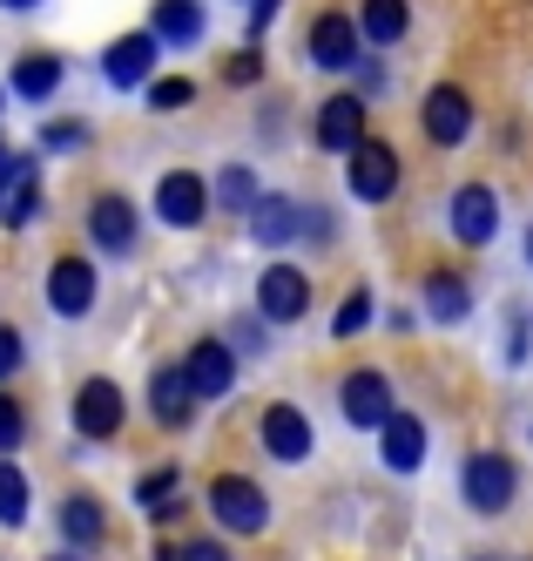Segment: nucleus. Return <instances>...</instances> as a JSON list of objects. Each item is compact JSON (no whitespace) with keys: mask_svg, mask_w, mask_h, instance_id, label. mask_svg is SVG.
<instances>
[{"mask_svg":"<svg viewBox=\"0 0 533 561\" xmlns=\"http://www.w3.org/2000/svg\"><path fill=\"white\" fill-rule=\"evenodd\" d=\"M210 514L230 535H264L270 528V501H264V488L251 473H217L210 480Z\"/></svg>","mask_w":533,"mask_h":561,"instance_id":"1","label":"nucleus"},{"mask_svg":"<svg viewBox=\"0 0 533 561\" xmlns=\"http://www.w3.org/2000/svg\"><path fill=\"white\" fill-rule=\"evenodd\" d=\"M513 488H520V473H513V460L494 454V447L473 454L466 473H460V494H466L473 514H507V507H513Z\"/></svg>","mask_w":533,"mask_h":561,"instance_id":"2","label":"nucleus"},{"mask_svg":"<svg viewBox=\"0 0 533 561\" xmlns=\"http://www.w3.org/2000/svg\"><path fill=\"white\" fill-rule=\"evenodd\" d=\"M338 407H345V420H351L358 433H385V420L398 413V407H392V379H385L379 366H358V373H345Z\"/></svg>","mask_w":533,"mask_h":561,"instance_id":"3","label":"nucleus"},{"mask_svg":"<svg viewBox=\"0 0 533 561\" xmlns=\"http://www.w3.org/2000/svg\"><path fill=\"white\" fill-rule=\"evenodd\" d=\"M210 204H217V196H210V183H202L196 170H170L155 183V217L170 230H196L202 217H210Z\"/></svg>","mask_w":533,"mask_h":561,"instance_id":"4","label":"nucleus"},{"mask_svg":"<svg viewBox=\"0 0 533 561\" xmlns=\"http://www.w3.org/2000/svg\"><path fill=\"white\" fill-rule=\"evenodd\" d=\"M121 420H129V399H121L115 379H81L74 392V433L81 439H115Z\"/></svg>","mask_w":533,"mask_h":561,"instance_id":"5","label":"nucleus"},{"mask_svg":"<svg viewBox=\"0 0 533 561\" xmlns=\"http://www.w3.org/2000/svg\"><path fill=\"white\" fill-rule=\"evenodd\" d=\"M364 142H372V136H364V95H324V108H317V149L351 163Z\"/></svg>","mask_w":533,"mask_h":561,"instance_id":"6","label":"nucleus"},{"mask_svg":"<svg viewBox=\"0 0 533 561\" xmlns=\"http://www.w3.org/2000/svg\"><path fill=\"white\" fill-rule=\"evenodd\" d=\"M257 311L270 318V325H298V318L311 311V277L298 264H270L257 277Z\"/></svg>","mask_w":533,"mask_h":561,"instance_id":"7","label":"nucleus"},{"mask_svg":"<svg viewBox=\"0 0 533 561\" xmlns=\"http://www.w3.org/2000/svg\"><path fill=\"white\" fill-rule=\"evenodd\" d=\"M419 129H426V142H439V149H460L466 136H473V95L466 89H432L426 95V108H419Z\"/></svg>","mask_w":533,"mask_h":561,"instance_id":"8","label":"nucleus"},{"mask_svg":"<svg viewBox=\"0 0 533 561\" xmlns=\"http://www.w3.org/2000/svg\"><path fill=\"white\" fill-rule=\"evenodd\" d=\"M257 439H264V454L270 460H311V420L291 407V399H277V407H264L257 413Z\"/></svg>","mask_w":533,"mask_h":561,"instance_id":"9","label":"nucleus"},{"mask_svg":"<svg viewBox=\"0 0 533 561\" xmlns=\"http://www.w3.org/2000/svg\"><path fill=\"white\" fill-rule=\"evenodd\" d=\"M453 237H460L466 251H486L500 237V196L486 190V183H466L453 196Z\"/></svg>","mask_w":533,"mask_h":561,"instance_id":"10","label":"nucleus"},{"mask_svg":"<svg viewBox=\"0 0 533 561\" xmlns=\"http://www.w3.org/2000/svg\"><path fill=\"white\" fill-rule=\"evenodd\" d=\"M345 183H351L358 204H385V196L398 190V149H392V142H364V149L351 156Z\"/></svg>","mask_w":533,"mask_h":561,"instance_id":"11","label":"nucleus"},{"mask_svg":"<svg viewBox=\"0 0 533 561\" xmlns=\"http://www.w3.org/2000/svg\"><path fill=\"white\" fill-rule=\"evenodd\" d=\"M183 373H189L196 399H230V386H236V352L223 339H196L189 358H183Z\"/></svg>","mask_w":533,"mask_h":561,"instance_id":"12","label":"nucleus"},{"mask_svg":"<svg viewBox=\"0 0 533 561\" xmlns=\"http://www.w3.org/2000/svg\"><path fill=\"white\" fill-rule=\"evenodd\" d=\"M89 237L108 257H129L136 251V204H129V196H115V190H102L95 204H89Z\"/></svg>","mask_w":533,"mask_h":561,"instance_id":"13","label":"nucleus"},{"mask_svg":"<svg viewBox=\"0 0 533 561\" xmlns=\"http://www.w3.org/2000/svg\"><path fill=\"white\" fill-rule=\"evenodd\" d=\"M358 55H364V34H358L351 14H317V21H311V61H317V68L338 75V68H351Z\"/></svg>","mask_w":533,"mask_h":561,"instance_id":"14","label":"nucleus"},{"mask_svg":"<svg viewBox=\"0 0 533 561\" xmlns=\"http://www.w3.org/2000/svg\"><path fill=\"white\" fill-rule=\"evenodd\" d=\"M48 305L61 318H89L95 311V264L89 257H55V271H48Z\"/></svg>","mask_w":533,"mask_h":561,"instance_id":"15","label":"nucleus"},{"mask_svg":"<svg viewBox=\"0 0 533 561\" xmlns=\"http://www.w3.org/2000/svg\"><path fill=\"white\" fill-rule=\"evenodd\" d=\"M155 55H162L155 34H121V42H108V55H102L108 89H142L149 68H155Z\"/></svg>","mask_w":533,"mask_h":561,"instance_id":"16","label":"nucleus"},{"mask_svg":"<svg viewBox=\"0 0 533 561\" xmlns=\"http://www.w3.org/2000/svg\"><path fill=\"white\" fill-rule=\"evenodd\" d=\"M149 413H155L162 426H189V413H196V386H189L183 366H155V373H149Z\"/></svg>","mask_w":533,"mask_h":561,"instance_id":"17","label":"nucleus"},{"mask_svg":"<svg viewBox=\"0 0 533 561\" xmlns=\"http://www.w3.org/2000/svg\"><path fill=\"white\" fill-rule=\"evenodd\" d=\"M304 217H311V210L298 204V196H264V204L251 210V237H257L264 251H283V244L304 230Z\"/></svg>","mask_w":533,"mask_h":561,"instance_id":"18","label":"nucleus"},{"mask_svg":"<svg viewBox=\"0 0 533 561\" xmlns=\"http://www.w3.org/2000/svg\"><path fill=\"white\" fill-rule=\"evenodd\" d=\"M379 454H385L392 473H419V460H426V420L419 413H392L385 433H379Z\"/></svg>","mask_w":533,"mask_h":561,"instance_id":"19","label":"nucleus"},{"mask_svg":"<svg viewBox=\"0 0 533 561\" xmlns=\"http://www.w3.org/2000/svg\"><path fill=\"white\" fill-rule=\"evenodd\" d=\"M61 535H68L74 554H95V548L108 541V507H102L95 494H68V501H61Z\"/></svg>","mask_w":533,"mask_h":561,"instance_id":"20","label":"nucleus"},{"mask_svg":"<svg viewBox=\"0 0 533 561\" xmlns=\"http://www.w3.org/2000/svg\"><path fill=\"white\" fill-rule=\"evenodd\" d=\"M149 34L162 48H196L202 42V0H155V8H149Z\"/></svg>","mask_w":533,"mask_h":561,"instance_id":"21","label":"nucleus"},{"mask_svg":"<svg viewBox=\"0 0 533 561\" xmlns=\"http://www.w3.org/2000/svg\"><path fill=\"white\" fill-rule=\"evenodd\" d=\"M61 75H68V68H61V55H21V61H14V75H8V89H14L21 102H48V95L61 89Z\"/></svg>","mask_w":533,"mask_h":561,"instance_id":"22","label":"nucleus"},{"mask_svg":"<svg viewBox=\"0 0 533 561\" xmlns=\"http://www.w3.org/2000/svg\"><path fill=\"white\" fill-rule=\"evenodd\" d=\"M426 311L439 318V325H460V318L473 311V291L460 271H426Z\"/></svg>","mask_w":533,"mask_h":561,"instance_id":"23","label":"nucleus"},{"mask_svg":"<svg viewBox=\"0 0 533 561\" xmlns=\"http://www.w3.org/2000/svg\"><path fill=\"white\" fill-rule=\"evenodd\" d=\"M34 210H40V183H34V163L27 156H14V176H8V190H0V224H34Z\"/></svg>","mask_w":533,"mask_h":561,"instance_id":"24","label":"nucleus"},{"mask_svg":"<svg viewBox=\"0 0 533 561\" xmlns=\"http://www.w3.org/2000/svg\"><path fill=\"white\" fill-rule=\"evenodd\" d=\"M405 27H413V8H405V0H364L358 8V34L364 42H405Z\"/></svg>","mask_w":533,"mask_h":561,"instance_id":"25","label":"nucleus"},{"mask_svg":"<svg viewBox=\"0 0 533 561\" xmlns=\"http://www.w3.org/2000/svg\"><path fill=\"white\" fill-rule=\"evenodd\" d=\"M217 210H236V217H251L257 204H264V190H257V176L243 170V163H230V170H217Z\"/></svg>","mask_w":533,"mask_h":561,"instance_id":"26","label":"nucleus"},{"mask_svg":"<svg viewBox=\"0 0 533 561\" xmlns=\"http://www.w3.org/2000/svg\"><path fill=\"white\" fill-rule=\"evenodd\" d=\"M21 520H27V473L0 460V528H21Z\"/></svg>","mask_w":533,"mask_h":561,"instance_id":"27","label":"nucleus"},{"mask_svg":"<svg viewBox=\"0 0 533 561\" xmlns=\"http://www.w3.org/2000/svg\"><path fill=\"white\" fill-rule=\"evenodd\" d=\"M364 325H372V291L358 285V291H345V305H338V318H332V332H338V339H358Z\"/></svg>","mask_w":533,"mask_h":561,"instance_id":"28","label":"nucleus"},{"mask_svg":"<svg viewBox=\"0 0 533 561\" xmlns=\"http://www.w3.org/2000/svg\"><path fill=\"white\" fill-rule=\"evenodd\" d=\"M196 102V82H189V75H162V82H149V108H189Z\"/></svg>","mask_w":533,"mask_h":561,"instance_id":"29","label":"nucleus"},{"mask_svg":"<svg viewBox=\"0 0 533 561\" xmlns=\"http://www.w3.org/2000/svg\"><path fill=\"white\" fill-rule=\"evenodd\" d=\"M176 480H183L176 467H149L142 488H136V501H142V507H170V501H176Z\"/></svg>","mask_w":533,"mask_h":561,"instance_id":"30","label":"nucleus"},{"mask_svg":"<svg viewBox=\"0 0 533 561\" xmlns=\"http://www.w3.org/2000/svg\"><path fill=\"white\" fill-rule=\"evenodd\" d=\"M21 439H27V413H21V399L0 392V460H8V454L21 447Z\"/></svg>","mask_w":533,"mask_h":561,"instance_id":"31","label":"nucleus"},{"mask_svg":"<svg viewBox=\"0 0 533 561\" xmlns=\"http://www.w3.org/2000/svg\"><path fill=\"white\" fill-rule=\"evenodd\" d=\"M89 142V123H74V115H61V123H40V149H81Z\"/></svg>","mask_w":533,"mask_h":561,"instance_id":"32","label":"nucleus"},{"mask_svg":"<svg viewBox=\"0 0 533 561\" xmlns=\"http://www.w3.org/2000/svg\"><path fill=\"white\" fill-rule=\"evenodd\" d=\"M21 358H27L21 332H14V325H0V379H14V373H21Z\"/></svg>","mask_w":533,"mask_h":561,"instance_id":"33","label":"nucleus"},{"mask_svg":"<svg viewBox=\"0 0 533 561\" xmlns=\"http://www.w3.org/2000/svg\"><path fill=\"white\" fill-rule=\"evenodd\" d=\"M176 554H183V561H230V548H223V541H210V535H202V541H183Z\"/></svg>","mask_w":533,"mask_h":561,"instance_id":"34","label":"nucleus"},{"mask_svg":"<svg viewBox=\"0 0 533 561\" xmlns=\"http://www.w3.org/2000/svg\"><path fill=\"white\" fill-rule=\"evenodd\" d=\"M257 75H264V61H257V48H243V55L230 61V82H257Z\"/></svg>","mask_w":533,"mask_h":561,"instance_id":"35","label":"nucleus"},{"mask_svg":"<svg viewBox=\"0 0 533 561\" xmlns=\"http://www.w3.org/2000/svg\"><path fill=\"white\" fill-rule=\"evenodd\" d=\"M277 8H283V0H251V42H257V34L277 21Z\"/></svg>","mask_w":533,"mask_h":561,"instance_id":"36","label":"nucleus"},{"mask_svg":"<svg viewBox=\"0 0 533 561\" xmlns=\"http://www.w3.org/2000/svg\"><path fill=\"white\" fill-rule=\"evenodd\" d=\"M8 176H14V156H8V142H0V190H8Z\"/></svg>","mask_w":533,"mask_h":561,"instance_id":"37","label":"nucleus"},{"mask_svg":"<svg viewBox=\"0 0 533 561\" xmlns=\"http://www.w3.org/2000/svg\"><path fill=\"white\" fill-rule=\"evenodd\" d=\"M155 561H183V554H176V548H155Z\"/></svg>","mask_w":533,"mask_h":561,"instance_id":"38","label":"nucleus"},{"mask_svg":"<svg viewBox=\"0 0 533 561\" xmlns=\"http://www.w3.org/2000/svg\"><path fill=\"white\" fill-rule=\"evenodd\" d=\"M0 8H40V0H0Z\"/></svg>","mask_w":533,"mask_h":561,"instance_id":"39","label":"nucleus"},{"mask_svg":"<svg viewBox=\"0 0 533 561\" xmlns=\"http://www.w3.org/2000/svg\"><path fill=\"white\" fill-rule=\"evenodd\" d=\"M526 264H533V230H526Z\"/></svg>","mask_w":533,"mask_h":561,"instance_id":"40","label":"nucleus"},{"mask_svg":"<svg viewBox=\"0 0 533 561\" xmlns=\"http://www.w3.org/2000/svg\"><path fill=\"white\" fill-rule=\"evenodd\" d=\"M48 561H74V554H48Z\"/></svg>","mask_w":533,"mask_h":561,"instance_id":"41","label":"nucleus"},{"mask_svg":"<svg viewBox=\"0 0 533 561\" xmlns=\"http://www.w3.org/2000/svg\"><path fill=\"white\" fill-rule=\"evenodd\" d=\"M473 561H494V554H473Z\"/></svg>","mask_w":533,"mask_h":561,"instance_id":"42","label":"nucleus"}]
</instances>
